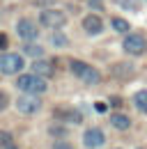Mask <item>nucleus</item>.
Segmentation results:
<instances>
[{
  "mask_svg": "<svg viewBox=\"0 0 147 149\" xmlns=\"http://www.w3.org/2000/svg\"><path fill=\"white\" fill-rule=\"evenodd\" d=\"M51 44L57 46V48H62V46H67L69 41H67V37H64L62 32H53V35H51Z\"/></svg>",
  "mask_w": 147,
  "mask_h": 149,
  "instance_id": "2eb2a0df",
  "label": "nucleus"
},
{
  "mask_svg": "<svg viewBox=\"0 0 147 149\" xmlns=\"http://www.w3.org/2000/svg\"><path fill=\"white\" fill-rule=\"evenodd\" d=\"M83 30L88 32V35H99L101 30H104V23H101V16H83Z\"/></svg>",
  "mask_w": 147,
  "mask_h": 149,
  "instance_id": "1a4fd4ad",
  "label": "nucleus"
},
{
  "mask_svg": "<svg viewBox=\"0 0 147 149\" xmlns=\"http://www.w3.org/2000/svg\"><path fill=\"white\" fill-rule=\"evenodd\" d=\"M21 69H23V57L18 53L0 55V74H18Z\"/></svg>",
  "mask_w": 147,
  "mask_h": 149,
  "instance_id": "7ed1b4c3",
  "label": "nucleus"
},
{
  "mask_svg": "<svg viewBox=\"0 0 147 149\" xmlns=\"http://www.w3.org/2000/svg\"><path fill=\"white\" fill-rule=\"evenodd\" d=\"M18 90L25 94H32V96H39V94H44L48 90V85H46V78H39L35 74H23L21 78L16 80Z\"/></svg>",
  "mask_w": 147,
  "mask_h": 149,
  "instance_id": "f257e3e1",
  "label": "nucleus"
},
{
  "mask_svg": "<svg viewBox=\"0 0 147 149\" xmlns=\"http://www.w3.org/2000/svg\"><path fill=\"white\" fill-rule=\"evenodd\" d=\"M53 149H71V145H69V142H55Z\"/></svg>",
  "mask_w": 147,
  "mask_h": 149,
  "instance_id": "4be33fe9",
  "label": "nucleus"
},
{
  "mask_svg": "<svg viewBox=\"0 0 147 149\" xmlns=\"http://www.w3.org/2000/svg\"><path fill=\"white\" fill-rule=\"evenodd\" d=\"M133 103H136L138 110H143L147 115V90H138L136 96H133Z\"/></svg>",
  "mask_w": 147,
  "mask_h": 149,
  "instance_id": "ddd939ff",
  "label": "nucleus"
},
{
  "mask_svg": "<svg viewBox=\"0 0 147 149\" xmlns=\"http://www.w3.org/2000/svg\"><path fill=\"white\" fill-rule=\"evenodd\" d=\"M7 106H9V96H7V92H2V90H0V112L5 110Z\"/></svg>",
  "mask_w": 147,
  "mask_h": 149,
  "instance_id": "a211bd4d",
  "label": "nucleus"
},
{
  "mask_svg": "<svg viewBox=\"0 0 147 149\" xmlns=\"http://www.w3.org/2000/svg\"><path fill=\"white\" fill-rule=\"evenodd\" d=\"M7 44H9L7 35H5V32H0V51H5V48H7Z\"/></svg>",
  "mask_w": 147,
  "mask_h": 149,
  "instance_id": "6ab92c4d",
  "label": "nucleus"
},
{
  "mask_svg": "<svg viewBox=\"0 0 147 149\" xmlns=\"http://www.w3.org/2000/svg\"><path fill=\"white\" fill-rule=\"evenodd\" d=\"M55 117H57V119H64V122H74V124H78V122L83 119V115L78 110H71V108H57V110H55Z\"/></svg>",
  "mask_w": 147,
  "mask_h": 149,
  "instance_id": "9b49d317",
  "label": "nucleus"
},
{
  "mask_svg": "<svg viewBox=\"0 0 147 149\" xmlns=\"http://www.w3.org/2000/svg\"><path fill=\"white\" fill-rule=\"evenodd\" d=\"M117 2H120V5H124V7H127V9H136V7H133V5H131V2H129V0H117Z\"/></svg>",
  "mask_w": 147,
  "mask_h": 149,
  "instance_id": "5701e85b",
  "label": "nucleus"
},
{
  "mask_svg": "<svg viewBox=\"0 0 147 149\" xmlns=\"http://www.w3.org/2000/svg\"><path fill=\"white\" fill-rule=\"evenodd\" d=\"M94 110H97V112H106V110H108V106L99 101V103H94Z\"/></svg>",
  "mask_w": 147,
  "mask_h": 149,
  "instance_id": "412c9836",
  "label": "nucleus"
},
{
  "mask_svg": "<svg viewBox=\"0 0 147 149\" xmlns=\"http://www.w3.org/2000/svg\"><path fill=\"white\" fill-rule=\"evenodd\" d=\"M83 142H85V147H104V142H106V135H104V131L97 129V126H92V129H88L85 133H83Z\"/></svg>",
  "mask_w": 147,
  "mask_h": 149,
  "instance_id": "6e6552de",
  "label": "nucleus"
},
{
  "mask_svg": "<svg viewBox=\"0 0 147 149\" xmlns=\"http://www.w3.org/2000/svg\"><path fill=\"white\" fill-rule=\"evenodd\" d=\"M51 133H53V135H64V133H67V129H64V126H53V129H51Z\"/></svg>",
  "mask_w": 147,
  "mask_h": 149,
  "instance_id": "aec40b11",
  "label": "nucleus"
},
{
  "mask_svg": "<svg viewBox=\"0 0 147 149\" xmlns=\"http://www.w3.org/2000/svg\"><path fill=\"white\" fill-rule=\"evenodd\" d=\"M92 2H99V0H92Z\"/></svg>",
  "mask_w": 147,
  "mask_h": 149,
  "instance_id": "393cba45",
  "label": "nucleus"
},
{
  "mask_svg": "<svg viewBox=\"0 0 147 149\" xmlns=\"http://www.w3.org/2000/svg\"><path fill=\"white\" fill-rule=\"evenodd\" d=\"M71 71L76 78H80L83 83H88V85H97L99 80H101V74L90 67V64H85V62H80V60H71Z\"/></svg>",
  "mask_w": 147,
  "mask_h": 149,
  "instance_id": "f03ea898",
  "label": "nucleus"
},
{
  "mask_svg": "<svg viewBox=\"0 0 147 149\" xmlns=\"http://www.w3.org/2000/svg\"><path fill=\"white\" fill-rule=\"evenodd\" d=\"M32 74L39 76V78H51L55 74V67L51 62H46V60H37L35 64H32Z\"/></svg>",
  "mask_w": 147,
  "mask_h": 149,
  "instance_id": "9d476101",
  "label": "nucleus"
},
{
  "mask_svg": "<svg viewBox=\"0 0 147 149\" xmlns=\"http://www.w3.org/2000/svg\"><path fill=\"white\" fill-rule=\"evenodd\" d=\"M122 46H124V51H127L129 55H140V53H145L147 41H145L143 35H127Z\"/></svg>",
  "mask_w": 147,
  "mask_h": 149,
  "instance_id": "423d86ee",
  "label": "nucleus"
},
{
  "mask_svg": "<svg viewBox=\"0 0 147 149\" xmlns=\"http://www.w3.org/2000/svg\"><path fill=\"white\" fill-rule=\"evenodd\" d=\"M0 145H2V149H18L9 133H0Z\"/></svg>",
  "mask_w": 147,
  "mask_h": 149,
  "instance_id": "dca6fc26",
  "label": "nucleus"
},
{
  "mask_svg": "<svg viewBox=\"0 0 147 149\" xmlns=\"http://www.w3.org/2000/svg\"><path fill=\"white\" fill-rule=\"evenodd\" d=\"M16 108L21 115H35V112L41 110V101L37 96H32V94H23V96H18Z\"/></svg>",
  "mask_w": 147,
  "mask_h": 149,
  "instance_id": "39448f33",
  "label": "nucleus"
},
{
  "mask_svg": "<svg viewBox=\"0 0 147 149\" xmlns=\"http://www.w3.org/2000/svg\"><path fill=\"white\" fill-rule=\"evenodd\" d=\"M16 32H18V37L23 39L25 44L35 41V39H37V35H39L37 25H35V23H32L30 19H21V21H18V25H16Z\"/></svg>",
  "mask_w": 147,
  "mask_h": 149,
  "instance_id": "0eeeda50",
  "label": "nucleus"
},
{
  "mask_svg": "<svg viewBox=\"0 0 147 149\" xmlns=\"http://www.w3.org/2000/svg\"><path fill=\"white\" fill-rule=\"evenodd\" d=\"M37 5H53V0H35Z\"/></svg>",
  "mask_w": 147,
  "mask_h": 149,
  "instance_id": "b1692460",
  "label": "nucleus"
},
{
  "mask_svg": "<svg viewBox=\"0 0 147 149\" xmlns=\"http://www.w3.org/2000/svg\"><path fill=\"white\" fill-rule=\"evenodd\" d=\"M110 124H113V129H117V131H127L131 126V119L127 115H122V112H115V115H110Z\"/></svg>",
  "mask_w": 147,
  "mask_h": 149,
  "instance_id": "f8f14e48",
  "label": "nucleus"
},
{
  "mask_svg": "<svg viewBox=\"0 0 147 149\" xmlns=\"http://www.w3.org/2000/svg\"><path fill=\"white\" fill-rule=\"evenodd\" d=\"M23 53L30 55V57H39V55H44V48H41V46H35V44H25V46H23Z\"/></svg>",
  "mask_w": 147,
  "mask_h": 149,
  "instance_id": "4468645a",
  "label": "nucleus"
},
{
  "mask_svg": "<svg viewBox=\"0 0 147 149\" xmlns=\"http://www.w3.org/2000/svg\"><path fill=\"white\" fill-rule=\"evenodd\" d=\"M138 149H143V147H138Z\"/></svg>",
  "mask_w": 147,
  "mask_h": 149,
  "instance_id": "a878e982",
  "label": "nucleus"
},
{
  "mask_svg": "<svg viewBox=\"0 0 147 149\" xmlns=\"http://www.w3.org/2000/svg\"><path fill=\"white\" fill-rule=\"evenodd\" d=\"M39 23L46 25V28H62L67 23V16L60 12V9H44L39 14Z\"/></svg>",
  "mask_w": 147,
  "mask_h": 149,
  "instance_id": "20e7f679",
  "label": "nucleus"
},
{
  "mask_svg": "<svg viewBox=\"0 0 147 149\" xmlns=\"http://www.w3.org/2000/svg\"><path fill=\"white\" fill-rule=\"evenodd\" d=\"M113 28L117 32H129V23L124 19H113Z\"/></svg>",
  "mask_w": 147,
  "mask_h": 149,
  "instance_id": "f3484780",
  "label": "nucleus"
}]
</instances>
